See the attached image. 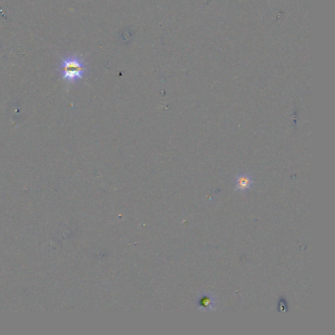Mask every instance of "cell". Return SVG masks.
Instances as JSON below:
<instances>
[{"label":"cell","instance_id":"6da1fadb","mask_svg":"<svg viewBox=\"0 0 335 335\" xmlns=\"http://www.w3.org/2000/svg\"><path fill=\"white\" fill-rule=\"evenodd\" d=\"M58 72L64 82L74 85L84 79L88 72V66L81 55L71 53L62 58L58 66Z\"/></svg>","mask_w":335,"mask_h":335},{"label":"cell","instance_id":"7a4b0ae2","mask_svg":"<svg viewBox=\"0 0 335 335\" xmlns=\"http://www.w3.org/2000/svg\"><path fill=\"white\" fill-rule=\"evenodd\" d=\"M254 184V180L253 177L246 172L240 173L238 174L233 181V186H234V190L235 191H239V192H247L248 190H250Z\"/></svg>","mask_w":335,"mask_h":335},{"label":"cell","instance_id":"3957f363","mask_svg":"<svg viewBox=\"0 0 335 335\" xmlns=\"http://www.w3.org/2000/svg\"><path fill=\"white\" fill-rule=\"evenodd\" d=\"M216 306H217L216 296L209 292L201 294L197 300V307L200 311L211 312L216 309Z\"/></svg>","mask_w":335,"mask_h":335}]
</instances>
